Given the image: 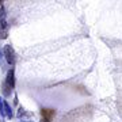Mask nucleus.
I'll return each mask as SVG.
<instances>
[{
  "label": "nucleus",
  "instance_id": "nucleus-2",
  "mask_svg": "<svg viewBox=\"0 0 122 122\" xmlns=\"http://www.w3.org/2000/svg\"><path fill=\"white\" fill-rule=\"evenodd\" d=\"M8 35V23H7V14L5 8L1 5L0 7V38L4 39Z\"/></svg>",
  "mask_w": 122,
  "mask_h": 122
},
{
  "label": "nucleus",
  "instance_id": "nucleus-3",
  "mask_svg": "<svg viewBox=\"0 0 122 122\" xmlns=\"http://www.w3.org/2000/svg\"><path fill=\"white\" fill-rule=\"evenodd\" d=\"M3 53H4V57H5V61L8 62L11 66L15 65L16 62V54H15V50L11 45H4V49H3Z\"/></svg>",
  "mask_w": 122,
  "mask_h": 122
},
{
  "label": "nucleus",
  "instance_id": "nucleus-10",
  "mask_svg": "<svg viewBox=\"0 0 122 122\" xmlns=\"http://www.w3.org/2000/svg\"><path fill=\"white\" fill-rule=\"evenodd\" d=\"M25 122H31V121H25Z\"/></svg>",
  "mask_w": 122,
  "mask_h": 122
},
{
  "label": "nucleus",
  "instance_id": "nucleus-8",
  "mask_svg": "<svg viewBox=\"0 0 122 122\" xmlns=\"http://www.w3.org/2000/svg\"><path fill=\"white\" fill-rule=\"evenodd\" d=\"M23 114H25V110H23L22 107H20V109H19V113H18V117H22Z\"/></svg>",
  "mask_w": 122,
  "mask_h": 122
},
{
  "label": "nucleus",
  "instance_id": "nucleus-9",
  "mask_svg": "<svg viewBox=\"0 0 122 122\" xmlns=\"http://www.w3.org/2000/svg\"><path fill=\"white\" fill-rule=\"evenodd\" d=\"M1 3H3V1H0V7H1Z\"/></svg>",
  "mask_w": 122,
  "mask_h": 122
},
{
  "label": "nucleus",
  "instance_id": "nucleus-5",
  "mask_svg": "<svg viewBox=\"0 0 122 122\" xmlns=\"http://www.w3.org/2000/svg\"><path fill=\"white\" fill-rule=\"evenodd\" d=\"M4 83L7 84L11 90H14V87H15V69H14V68H11V69L7 72V76H5Z\"/></svg>",
  "mask_w": 122,
  "mask_h": 122
},
{
  "label": "nucleus",
  "instance_id": "nucleus-7",
  "mask_svg": "<svg viewBox=\"0 0 122 122\" xmlns=\"http://www.w3.org/2000/svg\"><path fill=\"white\" fill-rule=\"evenodd\" d=\"M1 91H3V95H4V96H10V95H11V92H12V90H11V88H10L4 81H3V84H1Z\"/></svg>",
  "mask_w": 122,
  "mask_h": 122
},
{
  "label": "nucleus",
  "instance_id": "nucleus-4",
  "mask_svg": "<svg viewBox=\"0 0 122 122\" xmlns=\"http://www.w3.org/2000/svg\"><path fill=\"white\" fill-rule=\"evenodd\" d=\"M56 115V110L53 109H42L41 110V117L42 121L41 122H52V119Z\"/></svg>",
  "mask_w": 122,
  "mask_h": 122
},
{
  "label": "nucleus",
  "instance_id": "nucleus-1",
  "mask_svg": "<svg viewBox=\"0 0 122 122\" xmlns=\"http://www.w3.org/2000/svg\"><path fill=\"white\" fill-rule=\"evenodd\" d=\"M90 110H91L90 106H83V107H79V109H76V110H72L68 115H64V117H62L61 122H75L77 118L83 117V115H86L87 113H90Z\"/></svg>",
  "mask_w": 122,
  "mask_h": 122
},
{
  "label": "nucleus",
  "instance_id": "nucleus-6",
  "mask_svg": "<svg viewBox=\"0 0 122 122\" xmlns=\"http://www.w3.org/2000/svg\"><path fill=\"white\" fill-rule=\"evenodd\" d=\"M4 117H7V118H12L14 117L12 109H11V106L8 105L7 100H4Z\"/></svg>",
  "mask_w": 122,
  "mask_h": 122
}]
</instances>
